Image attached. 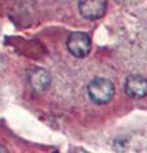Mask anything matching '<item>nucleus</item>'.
<instances>
[{"label": "nucleus", "instance_id": "f257e3e1", "mask_svg": "<svg viewBox=\"0 0 147 153\" xmlns=\"http://www.w3.org/2000/svg\"><path fill=\"white\" fill-rule=\"evenodd\" d=\"M87 94L93 103L105 105L113 100L115 94V87L111 80L106 78H96L88 83Z\"/></svg>", "mask_w": 147, "mask_h": 153}, {"label": "nucleus", "instance_id": "f03ea898", "mask_svg": "<svg viewBox=\"0 0 147 153\" xmlns=\"http://www.w3.org/2000/svg\"><path fill=\"white\" fill-rule=\"evenodd\" d=\"M67 49L74 57L83 59L91 51V38L84 32H73L67 40Z\"/></svg>", "mask_w": 147, "mask_h": 153}, {"label": "nucleus", "instance_id": "7ed1b4c3", "mask_svg": "<svg viewBox=\"0 0 147 153\" xmlns=\"http://www.w3.org/2000/svg\"><path fill=\"white\" fill-rule=\"evenodd\" d=\"M107 0H78V10L84 19L96 21L105 16Z\"/></svg>", "mask_w": 147, "mask_h": 153}, {"label": "nucleus", "instance_id": "20e7f679", "mask_svg": "<svg viewBox=\"0 0 147 153\" xmlns=\"http://www.w3.org/2000/svg\"><path fill=\"white\" fill-rule=\"evenodd\" d=\"M125 93L134 100L143 98L147 96V79L142 75L128 76L124 85Z\"/></svg>", "mask_w": 147, "mask_h": 153}, {"label": "nucleus", "instance_id": "39448f33", "mask_svg": "<svg viewBox=\"0 0 147 153\" xmlns=\"http://www.w3.org/2000/svg\"><path fill=\"white\" fill-rule=\"evenodd\" d=\"M28 83L35 92H45L51 84V76L45 69L34 68L28 73Z\"/></svg>", "mask_w": 147, "mask_h": 153}]
</instances>
